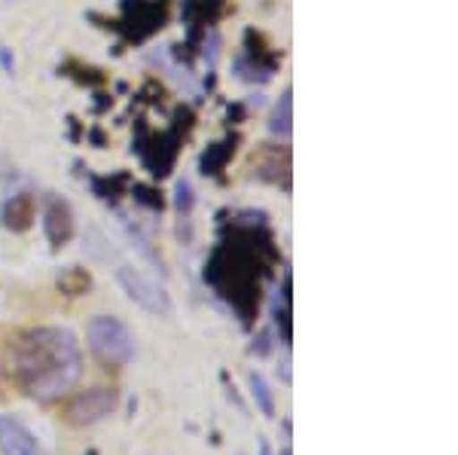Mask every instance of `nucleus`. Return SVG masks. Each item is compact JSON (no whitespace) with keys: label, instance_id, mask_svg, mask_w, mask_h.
<instances>
[{"label":"nucleus","instance_id":"20e7f679","mask_svg":"<svg viewBox=\"0 0 458 455\" xmlns=\"http://www.w3.org/2000/svg\"><path fill=\"white\" fill-rule=\"evenodd\" d=\"M116 403H120V392L116 388H86V392H80L77 398L68 400V407H64V422L73 425V428H89V425L107 419L110 413L116 409Z\"/></svg>","mask_w":458,"mask_h":455},{"label":"nucleus","instance_id":"0eeeda50","mask_svg":"<svg viewBox=\"0 0 458 455\" xmlns=\"http://www.w3.org/2000/svg\"><path fill=\"white\" fill-rule=\"evenodd\" d=\"M0 455H40V443L16 416H0Z\"/></svg>","mask_w":458,"mask_h":455},{"label":"nucleus","instance_id":"dca6fc26","mask_svg":"<svg viewBox=\"0 0 458 455\" xmlns=\"http://www.w3.org/2000/svg\"><path fill=\"white\" fill-rule=\"evenodd\" d=\"M260 455H272V450H269V443H266V440H260Z\"/></svg>","mask_w":458,"mask_h":455},{"label":"nucleus","instance_id":"423d86ee","mask_svg":"<svg viewBox=\"0 0 458 455\" xmlns=\"http://www.w3.org/2000/svg\"><path fill=\"white\" fill-rule=\"evenodd\" d=\"M43 232H47V241L55 248L71 245L73 232H77V220H73V208L62 196H53L47 202V211H43Z\"/></svg>","mask_w":458,"mask_h":455},{"label":"nucleus","instance_id":"9b49d317","mask_svg":"<svg viewBox=\"0 0 458 455\" xmlns=\"http://www.w3.org/2000/svg\"><path fill=\"white\" fill-rule=\"evenodd\" d=\"M248 385H250V398L257 400V407H260V413L263 416H276V398H272V388L269 383L260 376V373H250L248 376Z\"/></svg>","mask_w":458,"mask_h":455},{"label":"nucleus","instance_id":"f257e3e1","mask_svg":"<svg viewBox=\"0 0 458 455\" xmlns=\"http://www.w3.org/2000/svg\"><path fill=\"white\" fill-rule=\"evenodd\" d=\"M6 370L31 400L53 403L68 398L80 383L83 351L68 327H28L6 346Z\"/></svg>","mask_w":458,"mask_h":455},{"label":"nucleus","instance_id":"1a4fd4ad","mask_svg":"<svg viewBox=\"0 0 458 455\" xmlns=\"http://www.w3.org/2000/svg\"><path fill=\"white\" fill-rule=\"evenodd\" d=\"M34 215H37V202L31 193H16L4 202V211H0V220H4L6 230L13 232H25L31 230L34 223Z\"/></svg>","mask_w":458,"mask_h":455},{"label":"nucleus","instance_id":"9d476101","mask_svg":"<svg viewBox=\"0 0 458 455\" xmlns=\"http://www.w3.org/2000/svg\"><path fill=\"white\" fill-rule=\"evenodd\" d=\"M55 284L64 297L77 299V297H86V293L92 291V275H89V269H83V266H64L62 273H58Z\"/></svg>","mask_w":458,"mask_h":455},{"label":"nucleus","instance_id":"2eb2a0df","mask_svg":"<svg viewBox=\"0 0 458 455\" xmlns=\"http://www.w3.org/2000/svg\"><path fill=\"white\" fill-rule=\"evenodd\" d=\"M0 62H4V71H13V58L6 55V49L0 46Z\"/></svg>","mask_w":458,"mask_h":455},{"label":"nucleus","instance_id":"ddd939ff","mask_svg":"<svg viewBox=\"0 0 458 455\" xmlns=\"http://www.w3.org/2000/svg\"><path fill=\"white\" fill-rule=\"evenodd\" d=\"M177 208H181V211H190V208H193V190H190V183H187V181L177 183Z\"/></svg>","mask_w":458,"mask_h":455},{"label":"nucleus","instance_id":"f8f14e48","mask_svg":"<svg viewBox=\"0 0 458 455\" xmlns=\"http://www.w3.org/2000/svg\"><path fill=\"white\" fill-rule=\"evenodd\" d=\"M269 129L276 131V135H291V92H284L282 101L272 110Z\"/></svg>","mask_w":458,"mask_h":455},{"label":"nucleus","instance_id":"6e6552de","mask_svg":"<svg viewBox=\"0 0 458 455\" xmlns=\"http://www.w3.org/2000/svg\"><path fill=\"white\" fill-rule=\"evenodd\" d=\"M254 174H260L263 181H272L278 187H291V153L282 150V147H266L254 156Z\"/></svg>","mask_w":458,"mask_h":455},{"label":"nucleus","instance_id":"7ed1b4c3","mask_svg":"<svg viewBox=\"0 0 458 455\" xmlns=\"http://www.w3.org/2000/svg\"><path fill=\"white\" fill-rule=\"evenodd\" d=\"M89 351L95 355V361L110 370H120L135 358V340H131L129 327L114 315H98L89 321Z\"/></svg>","mask_w":458,"mask_h":455},{"label":"nucleus","instance_id":"4468645a","mask_svg":"<svg viewBox=\"0 0 458 455\" xmlns=\"http://www.w3.org/2000/svg\"><path fill=\"white\" fill-rule=\"evenodd\" d=\"M254 355H269V333H260V342H254Z\"/></svg>","mask_w":458,"mask_h":455},{"label":"nucleus","instance_id":"f03ea898","mask_svg":"<svg viewBox=\"0 0 458 455\" xmlns=\"http://www.w3.org/2000/svg\"><path fill=\"white\" fill-rule=\"evenodd\" d=\"M266 260L260 257V245L242 248L239 239L220 241V248L205 263V282L217 291L220 299H226L229 309L239 315L242 324H250L260 309Z\"/></svg>","mask_w":458,"mask_h":455},{"label":"nucleus","instance_id":"39448f33","mask_svg":"<svg viewBox=\"0 0 458 455\" xmlns=\"http://www.w3.org/2000/svg\"><path fill=\"white\" fill-rule=\"evenodd\" d=\"M116 282H120V288L129 293L131 303H138L150 315H159V318H168V315H172V299H168V293L144 273H138V269H131V266H120L116 269Z\"/></svg>","mask_w":458,"mask_h":455},{"label":"nucleus","instance_id":"f3484780","mask_svg":"<svg viewBox=\"0 0 458 455\" xmlns=\"http://www.w3.org/2000/svg\"><path fill=\"white\" fill-rule=\"evenodd\" d=\"M282 455H293V452H291V446H284V450H282Z\"/></svg>","mask_w":458,"mask_h":455}]
</instances>
